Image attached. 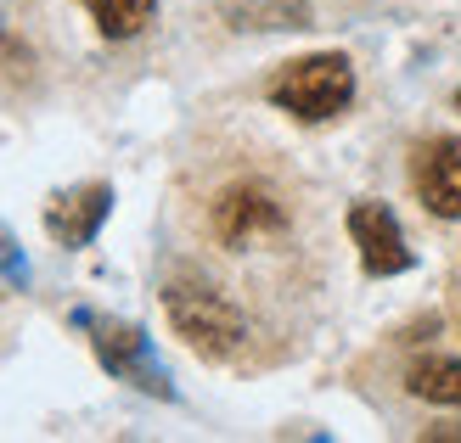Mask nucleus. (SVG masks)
I'll use <instances>...</instances> for the list:
<instances>
[{"label": "nucleus", "mask_w": 461, "mask_h": 443, "mask_svg": "<svg viewBox=\"0 0 461 443\" xmlns=\"http://www.w3.org/2000/svg\"><path fill=\"white\" fill-rule=\"evenodd\" d=\"M270 102L282 107L287 119H298V124H327V119H338V112L355 102V67L338 51L298 57V62H287L282 74L270 79Z\"/></svg>", "instance_id": "obj_1"}, {"label": "nucleus", "mask_w": 461, "mask_h": 443, "mask_svg": "<svg viewBox=\"0 0 461 443\" xmlns=\"http://www.w3.org/2000/svg\"><path fill=\"white\" fill-rule=\"evenodd\" d=\"M164 309H169V325L180 337H186L203 359H225L242 348V315L237 303H230L220 287L197 281V275H175V281L164 287Z\"/></svg>", "instance_id": "obj_2"}, {"label": "nucleus", "mask_w": 461, "mask_h": 443, "mask_svg": "<svg viewBox=\"0 0 461 443\" xmlns=\"http://www.w3.org/2000/svg\"><path fill=\"white\" fill-rule=\"evenodd\" d=\"M209 225H214V242L220 247H237L242 253V247H259L270 236H282V230H287V208H282V197H276L270 185L237 180V185H225V191L214 197Z\"/></svg>", "instance_id": "obj_3"}, {"label": "nucleus", "mask_w": 461, "mask_h": 443, "mask_svg": "<svg viewBox=\"0 0 461 443\" xmlns=\"http://www.w3.org/2000/svg\"><path fill=\"white\" fill-rule=\"evenodd\" d=\"M411 191L433 219H461V135H428L411 152Z\"/></svg>", "instance_id": "obj_4"}, {"label": "nucleus", "mask_w": 461, "mask_h": 443, "mask_svg": "<svg viewBox=\"0 0 461 443\" xmlns=\"http://www.w3.org/2000/svg\"><path fill=\"white\" fill-rule=\"evenodd\" d=\"M85 320V315H79ZM90 332V342H96V359L113 370V377H124V382H135V387H147V393H158V399H169V370L152 359V342H147V332L141 325H124V320H85Z\"/></svg>", "instance_id": "obj_5"}, {"label": "nucleus", "mask_w": 461, "mask_h": 443, "mask_svg": "<svg viewBox=\"0 0 461 443\" xmlns=\"http://www.w3.org/2000/svg\"><path fill=\"white\" fill-rule=\"evenodd\" d=\"M349 236L360 247L366 275H400V270H411L405 230H400V219L388 214L383 202H355L349 208Z\"/></svg>", "instance_id": "obj_6"}, {"label": "nucleus", "mask_w": 461, "mask_h": 443, "mask_svg": "<svg viewBox=\"0 0 461 443\" xmlns=\"http://www.w3.org/2000/svg\"><path fill=\"white\" fill-rule=\"evenodd\" d=\"M107 208H113L107 185H79V191H68V197H57L51 208H45V230H51L62 247H85L102 230Z\"/></svg>", "instance_id": "obj_7"}, {"label": "nucleus", "mask_w": 461, "mask_h": 443, "mask_svg": "<svg viewBox=\"0 0 461 443\" xmlns=\"http://www.w3.org/2000/svg\"><path fill=\"white\" fill-rule=\"evenodd\" d=\"M405 393L411 399H428V404H461V359H417L405 370Z\"/></svg>", "instance_id": "obj_8"}, {"label": "nucleus", "mask_w": 461, "mask_h": 443, "mask_svg": "<svg viewBox=\"0 0 461 443\" xmlns=\"http://www.w3.org/2000/svg\"><path fill=\"white\" fill-rule=\"evenodd\" d=\"M85 12L96 17V29H102L107 40H135V34L152 22L158 0H85Z\"/></svg>", "instance_id": "obj_9"}, {"label": "nucleus", "mask_w": 461, "mask_h": 443, "mask_svg": "<svg viewBox=\"0 0 461 443\" xmlns=\"http://www.w3.org/2000/svg\"><path fill=\"white\" fill-rule=\"evenodd\" d=\"M428 438H461V421H456V427H433Z\"/></svg>", "instance_id": "obj_10"}, {"label": "nucleus", "mask_w": 461, "mask_h": 443, "mask_svg": "<svg viewBox=\"0 0 461 443\" xmlns=\"http://www.w3.org/2000/svg\"><path fill=\"white\" fill-rule=\"evenodd\" d=\"M456 112H461V90H456Z\"/></svg>", "instance_id": "obj_11"}]
</instances>
